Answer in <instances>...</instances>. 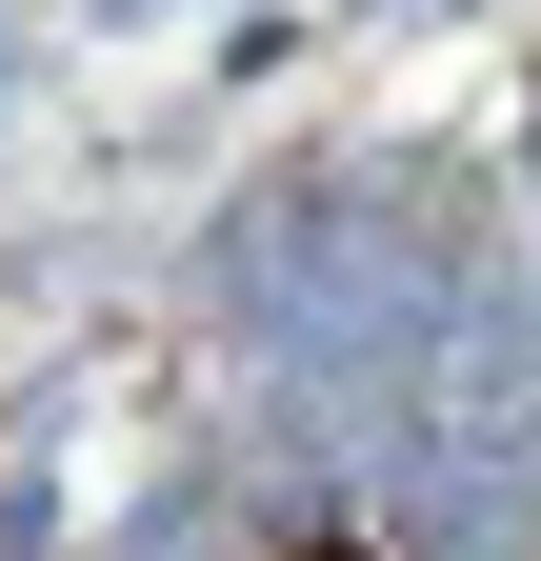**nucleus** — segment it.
Returning a JSON list of instances; mask_svg holds the SVG:
<instances>
[{
    "instance_id": "f257e3e1",
    "label": "nucleus",
    "mask_w": 541,
    "mask_h": 561,
    "mask_svg": "<svg viewBox=\"0 0 541 561\" xmlns=\"http://www.w3.org/2000/svg\"><path fill=\"white\" fill-rule=\"evenodd\" d=\"M301 561H361V541H301Z\"/></svg>"
}]
</instances>
